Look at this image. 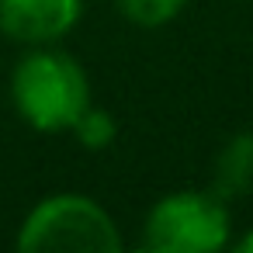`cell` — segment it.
<instances>
[{"mask_svg": "<svg viewBox=\"0 0 253 253\" xmlns=\"http://www.w3.org/2000/svg\"><path fill=\"white\" fill-rule=\"evenodd\" d=\"M11 104L35 132H70L94 104L87 70L56 45H32L11 70Z\"/></svg>", "mask_w": 253, "mask_h": 253, "instance_id": "obj_1", "label": "cell"}, {"mask_svg": "<svg viewBox=\"0 0 253 253\" xmlns=\"http://www.w3.org/2000/svg\"><path fill=\"white\" fill-rule=\"evenodd\" d=\"M14 246L21 253H118L122 232L101 201L59 191L42 198L25 215Z\"/></svg>", "mask_w": 253, "mask_h": 253, "instance_id": "obj_2", "label": "cell"}, {"mask_svg": "<svg viewBox=\"0 0 253 253\" xmlns=\"http://www.w3.org/2000/svg\"><path fill=\"white\" fill-rule=\"evenodd\" d=\"M229 243V208L215 191L163 194L142 225V250L153 253H215Z\"/></svg>", "mask_w": 253, "mask_h": 253, "instance_id": "obj_3", "label": "cell"}, {"mask_svg": "<svg viewBox=\"0 0 253 253\" xmlns=\"http://www.w3.org/2000/svg\"><path fill=\"white\" fill-rule=\"evenodd\" d=\"M84 18V0H0V32L21 45H56Z\"/></svg>", "mask_w": 253, "mask_h": 253, "instance_id": "obj_4", "label": "cell"}, {"mask_svg": "<svg viewBox=\"0 0 253 253\" xmlns=\"http://www.w3.org/2000/svg\"><path fill=\"white\" fill-rule=\"evenodd\" d=\"M211 191L222 201L253 194V132H236L225 139L222 153L215 156Z\"/></svg>", "mask_w": 253, "mask_h": 253, "instance_id": "obj_5", "label": "cell"}, {"mask_svg": "<svg viewBox=\"0 0 253 253\" xmlns=\"http://www.w3.org/2000/svg\"><path fill=\"white\" fill-rule=\"evenodd\" d=\"M70 132L77 135V142H80L84 149L101 153V149H108V146L118 139V122H115V115H111L108 108L90 104V108L73 122V128H70Z\"/></svg>", "mask_w": 253, "mask_h": 253, "instance_id": "obj_6", "label": "cell"}, {"mask_svg": "<svg viewBox=\"0 0 253 253\" xmlns=\"http://www.w3.org/2000/svg\"><path fill=\"white\" fill-rule=\"evenodd\" d=\"M115 7L139 28H160L187 7V0H115Z\"/></svg>", "mask_w": 253, "mask_h": 253, "instance_id": "obj_7", "label": "cell"}, {"mask_svg": "<svg viewBox=\"0 0 253 253\" xmlns=\"http://www.w3.org/2000/svg\"><path fill=\"white\" fill-rule=\"evenodd\" d=\"M232 246H236V250H239V253H253V229H250V232H246V236H239V239H236V243H232Z\"/></svg>", "mask_w": 253, "mask_h": 253, "instance_id": "obj_8", "label": "cell"}]
</instances>
